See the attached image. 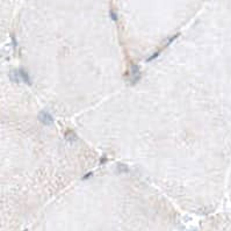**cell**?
Segmentation results:
<instances>
[{
	"label": "cell",
	"mask_w": 231,
	"mask_h": 231,
	"mask_svg": "<svg viewBox=\"0 0 231 231\" xmlns=\"http://www.w3.org/2000/svg\"><path fill=\"white\" fill-rule=\"evenodd\" d=\"M37 118H38V121H40L41 123H43L44 126H50V124L53 122V115H51L50 113L45 112V110L41 112V113L38 114V116H37Z\"/></svg>",
	"instance_id": "6da1fadb"
},
{
	"label": "cell",
	"mask_w": 231,
	"mask_h": 231,
	"mask_svg": "<svg viewBox=\"0 0 231 231\" xmlns=\"http://www.w3.org/2000/svg\"><path fill=\"white\" fill-rule=\"evenodd\" d=\"M131 76H130V84L135 85L136 83L139 81L141 79V71H139V67L137 65H134L133 69H131Z\"/></svg>",
	"instance_id": "7a4b0ae2"
},
{
	"label": "cell",
	"mask_w": 231,
	"mask_h": 231,
	"mask_svg": "<svg viewBox=\"0 0 231 231\" xmlns=\"http://www.w3.org/2000/svg\"><path fill=\"white\" fill-rule=\"evenodd\" d=\"M18 72H19V76H20L21 83H24V84H27V85H32V79H30L29 74L27 73L23 69H19Z\"/></svg>",
	"instance_id": "3957f363"
},
{
	"label": "cell",
	"mask_w": 231,
	"mask_h": 231,
	"mask_svg": "<svg viewBox=\"0 0 231 231\" xmlns=\"http://www.w3.org/2000/svg\"><path fill=\"white\" fill-rule=\"evenodd\" d=\"M10 79H11L13 83H15V84H20V83H21L18 70H14V71H12L11 73H10Z\"/></svg>",
	"instance_id": "277c9868"
},
{
	"label": "cell",
	"mask_w": 231,
	"mask_h": 231,
	"mask_svg": "<svg viewBox=\"0 0 231 231\" xmlns=\"http://www.w3.org/2000/svg\"><path fill=\"white\" fill-rule=\"evenodd\" d=\"M65 138H66V141H69V142H76V141L78 139V137H77V135H76V133L72 131V130L66 131V134H65Z\"/></svg>",
	"instance_id": "5b68a950"
},
{
	"label": "cell",
	"mask_w": 231,
	"mask_h": 231,
	"mask_svg": "<svg viewBox=\"0 0 231 231\" xmlns=\"http://www.w3.org/2000/svg\"><path fill=\"white\" fill-rule=\"evenodd\" d=\"M117 172H118V173H122V172H128V168H127V166L122 165V164H118V165H117Z\"/></svg>",
	"instance_id": "8992f818"
},
{
	"label": "cell",
	"mask_w": 231,
	"mask_h": 231,
	"mask_svg": "<svg viewBox=\"0 0 231 231\" xmlns=\"http://www.w3.org/2000/svg\"><path fill=\"white\" fill-rule=\"evenodd\" d=\"M159 53H160V51H157L156 53H153L152 56H150V57L147 59V62H151V61H153L155 58H157V56H159Z\"/></svg>",
	"instance_id": "52a82bcc"
},
{
	"label": "cell",
	"mask_w": 231,
	"mask_h": 231,
	"mask_svg": "<svg viewBox=\"0 0 231 231\" xmlns=\"http://www.w3.org/2000/svg\"><path fill=\"white\" fill-rule=\"evenodd\" d=\"M91 175H92V172H90V173H87V174H85V175H84V178H83V179H84V180H86V179H88V177H91Z\"/></svg>",
	"instance_id": "ba28073f"
}]
</instances>
